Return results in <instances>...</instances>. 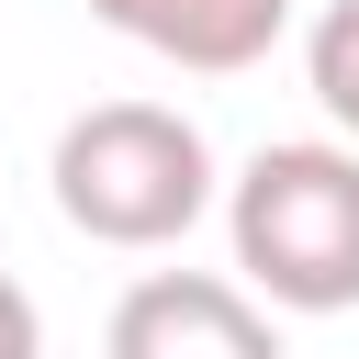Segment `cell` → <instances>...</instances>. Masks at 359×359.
Segmentation results:
<instances>
[{
    "label": "cell",
    "mask_w": 359,
    "mask_h": 359,
    "mask_svg": "<svg viewBox=\"0 0 359 359\" xmlns=\"http://www.w3.org/2000/svg\"><path fill=\"white\" fill-rule=\"evenodd\" d=\"M224 236L258 303L348 314L359 303V146H258L224 191Z\"/></svg>",
    "instance_id": "1"
},
{
    "label": "cell",
    "mask_w": 359,
    "mask_h": 359,
    "mask_svg": "<svg viewBox=\"0 0 359 359\" xmlns=\"http://www.w3.org/2000/svg\"><path fill=\"white\" fill-rule=\"evenodd\" d=\"M213 202V146L168 101H90L56 135V213L90 247H180Z\"/></svg>",
    "instance_id": "2"
},
{
    "label": "cell",
    "mask_w": 359,
    "mask_h": 359,
    "mask_svg": "<svg viewBox=\"0 0 359 359\" xmlns=\"http://www.w3.org/2000/svg\"><path fill=\"white\" fill-rule=\"evenodd\" d=\"M112 359H280V325L258 314L247 280H213V269H146L123 303H112Z\"/></svg>",
    "instance_id": "3"
},
{
    "label": "cell",
    "mask_w": 359,
    "mask_h": 359,
    "mask_svg": "<svg viewBox=\"0 0 359 359\" xmlns=\"http://www.w3.org/2000/svg\"><path fill=\"white\" fill-rule=\"evenodd\" d=\"M123 45H146V56H168V67H202V79H236V67H258L269 45H280V22H292V0H90Z\"/></svg>",
    "instance_id": "4"
},
{
    "label": "cell",
    "mask_w": 359,
    "mask_h": 359,
    "mask_svg": "<svg viewBox=\"0 0 359 359\" xmlns=\"http://www.w3.org/2000/svg\"><path fill=\"white\" fill-rule=\"evenodd\" d=\"M303 79H314V101L359 135V0H337V11L303 34Z\"/></svg>",
    "instance_id": "5"
},
{
    "label": "cell",
    "mask_w": 359,
    "mask_h": 359,
    "mask_svg": "<svg viewBox=\"0 0 359 359\" xmlns=\"http://www.w3.org/2000/svg\"><path fill=\"white\" fill-rule=\"evenodd\" d=\"M0 359H45V314H34V292L0 269Z\"/></svg>",
    "instance_id": "6"
}]
</instances>
